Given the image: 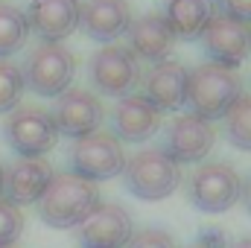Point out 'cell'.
I'll return each instance as SVG.
<instances>
[{"label":"cell","mask_w":251,"mask_h":248,"mask_svg":"<svg viewBox=\"0 0 251 248\" xmlns=\"http://www.w3.org/2000/svg\"><path fill=\"white\" fill-rule=\"evenodd\" d=\"M100 204H102V196L94 181L76 173H62V175H53V181L35 201V210L47 228L70 231V228H79L82 219Z\"/></svg>","instance_id":"obj_1"},{"label":"cell","mask_w":251,"mask_h":248,"mask_svg":"<svg viewBox=\"0 0 251 248\" xmlns=\"http://www.w3.org/2000/svg\"><path fill=\"white\" fill-rule=\"evenodd\" d=\"M243 97V82L237 70L219 67L213 62H204L187 73V94L184 108L201 120H222L228 108Z\"/></svg>","instance_id":"obj_2"},{"label":"cell","mask_w":251,"mask_h":248,"mask_svg":"<svg viewBox=\"0 0 251 248\" xmlns=\"http://www.w3.org/2000/svg\"><path fill=\"white\" fill-rule=\"evenodd\" d=\"M21 76H24V88H29L32 94H38L44 99H56L67 88H73L76 56L64 44L41 41L26 53Z\"/></svg>","instance_id":"obj_3"},{"label":"cell","mask_w":251,"mask_h":248,"mask_svg":"<svg viewBox=\"0 0 251 248\" xmlns=\"http://www.w3.org/2000/svg\"><path fill=\"white\" fill-rule=\"evenodd\" d=\"M123 184L134 198L161 201L181 187V167L164 155V149H140L123 167Z\"/></svg>","instance_id":"obj_4"},{"label":"cell","mask_w":251,"mask_h":248,"mask_svg":"<svg viewBox=\"0 0 251 248\" xmlns=\"http://www.w3.org/2000/svg\"><path fill=\"white\" fill-rule=\"evenodd\" d=\"M243 178L231 164L210 161L193 170L187 178V201L201 213H225L240 201Z\"/></svg>","instance_id":"obj_5"},{"label":"cell","mask_w":251,"mask_h":248,"mask_svg":"<svg viewBox=\"0 0 251 248\" xmlns=\"http://www.w3.org/2000/svg\"><path fill=\"white\" fill-rule=\"evenodd\" d=\"M3 137L18 158H44L59 143L53 114L35 105H18L3 123Z\"/></svg>","instance_id":"obj_6"},{"label":"cell","mask_w":251,"mask_h":248,"mask_svg":"<svg viewBox=\"0 0 251 248\" xmlns=\"http://www.w3.org/2000/svg\"><path fill=\"white\" fill-rule=\"evenodd\" d=\"M70 167L76 175L88 178V181H108L117 178L126 167V149L123 143L111 134V131H94L88 137L73 140L70 149Z\"/></svg>","instance_id":"obj_7"},{"label":"cell","mask_w":251,"mask_h":248,"mask_svg":"<svg viewBox=\"0 0 251 248\" xmlns=\"http://www.w3.org/2000/svg\"><path fill=\"white\" fill-rule=\"evenodd\" d=\"M91 85L102 97H128L140 85V59L126 44H102L91 59Z\"/></svg>","instance_id":"obj_8"},{"label":"cell","mask_w":251,"mask_h":248,"mask_svg":"<svg viewBox=\"0 0 251 248\" xmlns=\"http://www.w3.org/2000/svg\"><path fill=\"white\" fill-rule=\"evenodd\" d=\"M199 41H201L204 56L213 64L237 70L251 53V26L216 12L207 21V26L199 32Z\"/></svg>","instance_id":"obj_9"},{"label":"cell","mask_w":251,"mask_h":248,"mask_svg":"<svg viewBox=\"0 0 251 248\" xmlns=\"http://www.w3.org/2000/svg\"><path fill=\"white\" fill-rule=\"evenodd\" d=\"M53 123L59 128V137H88L94 131H100L105 123V108L102 99L94 91L85 88H67L62 97H56V111H53Z\"/></svg>","instance_id":"obj_10"},{"label":"cell","mask_w":251,"mask_h":248,"mask_svg":"<svg viewBox=\"0 0 251 248\" xmlns=\"http://www.w3.org/2000/svg\"><path fill=\"white\" fill-rule=\"evenodd\" d=\"M216 143V125L196 114H181L167 125L164 134V155L181 164H199L210 155Z\"/></svg>","instance_id":"obj_11"},{"label":"cell","mask_w":251,"mask_h":248,"mask_svg":"<svg viewBox=\"0 0 251 248\" xmlns=\"http://www.w3.org/2000/svg\"><path fill=\"white\" fill-rule=\"evenodd\" d=\"M26 29L50 44H62L79 29L82 0H29L24 9Z\"/></svg>","instance_id":"obj_12"},{"label":"cell","mask_w":251,"mask_h":248,"mask_svg":"<svg viewBox=\"0 0 251 248\" xmlns=\"http://www.w3.org/2000/svg\"><path fill=\"white\" fill-rule=\"evenodd\" d=\"M134 234L131 213L120 204H100L76 228L79 248H126Z\"/></svg>","instance_id":"obj_13"},{"label":"cell","mask_w":251,"mask_h":248,"mask_svg":"<svg viewBox=\"0 0 251 248\" xmlns=\"http://www.w3.org/2000/svg\"><path fill=\"white\" fill-rule=\"evenodd\" d=\"M187 73L190 67L184 62H176V59H164V62H155L149 67L146 76H140V88H143V97L164 114H176L184 108V94H187Z\"/></svg>","instance_id":"obj_14"},{"label":"cell","mask_w":251,"mask_h":248,"mask_svg":"<svg viewBox=\"0 0 251 248\" xmlns=\"http://www.w3.org/2000/svg\"><path fill=\"white\" fill-rule=\"evenodd\" d=\"M176 32L173 26L164 21L161 12H146L131 18L128 29H126V47L140 59V62H164L173 56L176 47Z\"/></svg>","instance_id":"obj_15"},{"label":"cell","mask_w":251,"mask_h":248,"mask_svg":"<svg viewBox=\"0 0 251 248\" xmlns=\"http://www.w3.org/2000/svg\"><path fill=\"white\" fill-rule=\"evenodd\" d=\"M53 175L56 173L47 158H18L9 170H3V198L15 207L35 204Z\"/></svg>","instance_id":"obj_16"},{"label":"cell","mask_w":251,"mask_h":248,"mask_svg":"<svg viewBox=\"0 0 251 248\" xmlns=\"http://www.w3.org/2000/svg\"><path fill=\"white\" fill-rule=\"evenodd\" d=\"M111 125L120 143H143L161 128V111L143 94H128L117 99L111 111Z\"/></svg>","instance_id":"obj_17"},{"label":"cell","mask_w":251,"mask_h":248,"mask_svg":"<svg viewBox=\"0 0 251 248\" xmlns=\"http://www.w3.org/2000/svg\"><path fill=\"white\" fill-rule=\"evenodd\" d=\"M131 24V9L126 0H85L82 3V18L79 26L91 41L100 44H114L123 38Z\"/></svg>","instance_id":"obj_18"},{"label":"cell","mask_w":251,"mask_h":248,"mask_svg":"<svg viewBox=\"0 0 251 248\" xmlns=\"http://www.w3.org/2000/svg\"><path fill=\"white\" fill-rule=\"evenodd\" d=\"M161 15L173 26L176 38L193 41L207 26V21L216 15V0H167Z\"/></svg>","instance_id":"obj_19"},{"label":"cell","mask_w":251,"mask_h":248,"mask_svg":"<svg viewBox=\"0 0 251 248\" xmlns=\"http://www.w3.org/2000/svg\"><path fill=\"white\" fill-rule=\"evenodd\" d=\"M29 38L26 29V18L18 6L12 3H0V59L15 56Z\"/></svg>","instance_id":"obj_20"},{"label":"cell","mask_w":251,"mask_h":248,"mask_svg":"<svg viewBox=\"0 0 251 248\" xmlns=\"http://www.w3.org/2000/svg\"><path fill=\"white\" fill-rule=\"evenodd\" d=\"M222 120H225L228 143L234 149H240V152H251V94H243L228 108V114Z\"/></svg>","instance_id":"obj_21"},{"label":"cell","mask_w":251,"mask_h":248,"mask_svg":"<svg viewBox=\"0 0 251 248\" xmlns=\"http://www.w3.org/2000/svg\"><path fill=\"white\" fill-rule=\"evenodd\" d=\"M24 76H21V67L12 64L9 59H0V114H9L21 105V97H24Z\"/></svg>","instance_id":"obj_22"},{"label":"cell","mask_w":251,"mask_h":248,"mask_svg":"<svg viewBox=\"0 0 251 248\" xmlns=\"http://www.w3.org/2000/svg\"><path fill=\"white\" fill-rule=\"evenodd\" d=\"M24 231V213L21 207H15L12 201L0 198V248H9L18 243Z\"/></svg>","instance_id":"obj_23"},{"label":"cell","mask_w":251,"mask_h":248,"mask_svg":"<svg viewBox=\"0 0 251 248\" xmlns=\"http://www.w3.org/2000/svg\"><path fill=\"white\" fill-rule=\"evenodd\" d=\"M126 248H178V246H176V240L167 231H161V228H143V231L131 234V240H128Z\"/></svg>","instance_id":"obj_24"},{"label":"cell","mask_w":251,"mask_h":248,"mask_svg":"<svg viewBox=\"0 0 251 248\" xmlns=\"http://www.w3.org/2000/svg\"><path fill=\"white\" fill-rule=\"evenodd\" d=\"M216 12L251 26V0H216Z\"/></svg>","instance_id":"obj_25"},{"label":"cell","mask_w":251,"mask_h":248,"mask_svg":"<svg viewBox=\"0 0 251 248\" xmlns=\"http://www.w3.org/2000/svg\"><path fill=\"white\" fill-rule=\"evenodd\" d=\"M190 248H225V237L219 231H204Z\"/></svg>","instance_id":"obj_26"},{"label":"cell","mask_w":251,"mask_h":248,"mask_svg":"<svg viewBox=\"0 0 251 248\" xmlns=\"http://www.w3.org/2000/svg\"><path fill=\"white\" fill-rule=\"evenodd\" d=\"M240 198H243V204H246V210L251 213V178L243 184V193H240Z\"/></svg>","instance_id":"obj_27"},{"label":"cell","mask_w":251,"mask_h":248,"mask_svg":"<svg viewBox=\"0 0 251 248\" xmlns=\"http://www.w3.org/2000/svg\"><path fill=\"white\" fill-rule=\"evenodd\" d=\"M231 248H251V237H243V240H237Z\"/></svg>","instance_id":"obj_28"},{"label":"cell","mask_w":251,"mask_h":248,"mask_svg":"<svg viewBox=\"0 0 251 248\" xmlns=\"http://www.w3.org/2000/svg\"><path fill=\"white\" fill-rule=\"evenodd\" d=\"M0 198H3V167H0Z\"/></svg>","instance_id":"obj_29"},{"label":"cell","mask_w":251,"mask_h":248,"mask_svg":"<svg viewBox=\"0 0 251 248\" xmlns=\"http://www.w3.org/2000/svg\"><path fill=\"white\" fill-rule=\"evenodd\" d=\"M9 248H15V246H9Z\"/></svg>","instance_id":"obj_30"}]
</instances>
